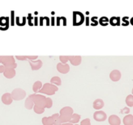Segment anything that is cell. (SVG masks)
Returning <instances> with one entry per match:
<instances>
[{
  "mask_svg": "<svg viewBox=\"0 0 133 125\" xmlns=\"http://www.w3.org/2000/svg\"><path fill=\"white\" fill-rule=\"evenodd\" d=\"M68 60L71 61V63L74 65V66H78L79 63H81L82 58L81 56H69L68 57Z\"/></svg>",
  "mask_w": 133,
  "mask_h": 125,
  "instance_id": "7",
  "label": "cell"
},
{
  "mask_svg": "<svg viewBox=\"0 0 133 125\" xmlns=\"http://www.w3.org/2000/svg\"><path fill=\"white\" fill-rule=\"evenodd\" d=\"M84 16L81 13H74V24H82L84 21Z\"/></svg>",
  "mask_w": 133,
  "mask_h": 125,
  "instance_id": "6",
  "label": "cell"
},
{
  "mask_svg": "<svg viewBox=\"0 0 133 125\" xmlns=\"http://www.w3.org/2000/svg\"><path fill=\"white\" fill-rule=\"evenodd\" d=\"M100 22H101L102 24L105 25V24H108V19H107V18H105V17H102V18L101 19V21H100Z\"/></svg>",
  "mask_w": 133,
  "mask_h": 125,
  "instance_id": "14",
  "label": "cell"
},
{
  "mask_svg": "<svg viewBox=\"0 0 133 125\" xmlns=\"http://www.w3.org/2000/svg\"><path fill=\"white\" fill-rule=\"evenodd\" d=\"M81 125H91V120L90 119H84L81 121Z\"/></svg>",
  "mask_w": 133,
  "mask_h": 125,
  "instance_id": "13",
  "label": "cell"
},
{
  "mask_svg": "<svg viewBox=\"0 0 133 125\" xmlns=\"http://www.w3.org/2000/svg\"><path fill=\"white\" fill-rule=\"evenodd\" d=\"M73 115V110L71 107H64L61 110V116H60V123L68 122L71 120V117Z\"/></svg>",
  "mask_w": 133,
  "mask_h": 125,
  "instance_id": "1",
  "label": "cell"
},
{
  "mask_svg": "<svg viewBox=\"0 0 133 125\" xmlns=\"http://www.w3.org/2000/svg\"><path fill=\"white\" fill-rule=\"evenodd\" d=\"M131 92H132V95H133V89H132V91Z\"/></svg>",
  "mask_w": 133,
  "mask_h": 125,
  "instance_id": "18",
  "label": "cell"
},
{
  "mask_svg": "<svg viewBox=\"0 0 133 125\" xmlns=\"http://www.w3.org/2000/svg\"><path fill=\"white\" fill-rule=\"evenodd\" d=\"M58 68L59 71L63 72V73H66V72L69 71V66L68 64H64V65L59 64L58 66Z\"/></svg>",
  "mask_w": 133,
  "mask_h": 125,
  "instance_id": "11",
  "label": "cell"
},
{
  "mask_svg": "<svg viewBox=\"0 0 133 125\" xmlns=\"http://www.w3.org/2000/svg\"><path fill=\"white\" fill-rule=\"evenodd\" d=\"M108 122L110 125H120L121 124L120 118L116 115H111L108 118Z\"/></svg>",
  "mask_w": 133,
  "mask_h": 125,
  "instance_id": "4",
  "label": "cell"
},
{
  "mask_svg": "<svg viewBox=\"0 0 133 125\" xmlns=\"http://www.w3.org/2000/svg\"><path fill=\"white\" fill-rule=\"evenodd\" d=\"M129 111H130V110L128 107H125L123 109V110H121V114H128Z\"/></svg>",
  "mask_w": 133,
  "mask_h": 125,
  "instance_id": "16",
  "label": "cell"
},
{
  "mask_svg": "<svg viewBox=\"0 0 133 125\" xmlns=\"http://www.w3.org/2000/svg\"><path fill=\"white\" fill-rule=\"evenodd\" d=\"M125 102L127 104V106L129 107H133V95L132 94H129L125 99Z\"/></svg>",
  "mask_w": 133,
  "mask_h": 125,
  "instance_id": "9",
  "label": "cell"
},
{
  "mask_svg": "<svg viewBox=\"0 0 133 125\" xmlns=\"http://www.w3.org/2000/svg\"><path fill=\"white\" fill-rule=\"evenodd\" d=\"M0 25H1V26H6V28H8V18H5V17L0 18Z\"/></svg>",
  "mask_w": 133,
  "mask_h": 125,
  "instance_id": "12",
  "label": "cell"
},
{
  "mask_svg": "<svg viewBox=\"0 0 133 125\" xmlns=\"http://www.w3.org/2000/svg\"><path fill=\"white\" fill-rule=\"evenodd\" d=\"M110 78L112 81L116 82L121 79V72L118 70H113L110 73Z\"/></svg>",
  "mask_w": 133,
  "mask_h": 125,
  "instance_id": "3",
  "label": "cell"
},
{
  "mask_svg": "<svg viewBox=\"0 0 133 125\" xmlns=\"http://www.w3.org/2000/svg\"><path fill=\"white\" fill-rule=\"evenodd\" d=\"M76 125H77V124H76Z\"/></svg>",
  "mask_w": 133,
  "mask_h": 125,
  "instance_id": "19",
  "label": "cell"
},
{
  "mask_svg": "<svg viewBox=\"0 0 133 125\" xmlns=\"http://www.w3.org/2000/svg\"><path fill=\"white\" fill-rule=\"evenodd\" d=\"M104 105H105V103H104L103 100L98 98V99H96L94 102V103H92V107L94 108V110H99L104 107Z\"/></svg>",
  "mask_w": 133,
  "mask_h": 125,
  "instance_id": "5",
  "label": "cell"
},
{
  "mask_svg": "<svg viewBox=\"0 0 133 125\" xmlns=\"http://www.w3.org/2000/svg\"><path fill=\"white\" fill-rule=\"evenodd\" d=\"M63 125H73V124L70 123H65V124H63Z\"/></svg>",
  "mask_w": 133,
  "mask_h": 125,
  "instance_id": "17",
  "label": "cell"
},
{
  "mask_svg": "<svg viewBox=\"0 0 133 125\" xmlns=\"http://www.w3.org/2000/svg\"><path fill=\"white\" fill-rule=\"evenodd\" d=\"M124 125H133V115H126L123 120Z\"/></svg>",
  "mask_w": 133,
  "mask_h": 125,
  "instance_id": "8",
  "label": "cell"
},
{
  "mask_svg": "<svg viewBox=\"0 0 133 125\" xmlns=\"http://www.w3.org/2000/svg\"><path fill=\"white\" fill-rule=\"evenodd\" d=\"M79 120H81V115L78 114H73L71 117V120L69 122L71 123H76L79 121Z\"/></svg>",
  "mask_w": 133,
  "mask_h": 125,
  "instance_id": "10",
  "label": "cell"
},
{
  "mask_svg": "<svg viewBox=\"0 0 133 125\" xmlns=\"http://www.w3.org/2000/svg\"><path fill=\"white\" fill-rule=\"evenodd\" d=\"M118 18H115V17H113V18H111V19H110V23L112 24H117L118 23Z\"/></svg>",
  "mask_w": 133,
  "mask_h": 125,
  "instance_id": "15",
  "label": "cell"
},
{
  "mask_svg": "<svg viewBox=\"0 0 133 125\" xmlns=\"http://www.w3.org/2000/svg\"><path fill=\"white\" fill-rule=\"evenodd\" d=\"M94 119L97 122H104L107 119V115L103 110H97L94 113Z\"/></svg>",
  "mask_w": 133,
  "mask_h": 125,
  "instance_id": "2",
  "label": "cell"
}]
</instances>
